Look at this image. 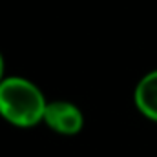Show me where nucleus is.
<instances>
[{"mask_svg": "<svg viewBox=\"0 0 157 157\" xmlns=\"http://www.w3.org/2000/svg\"><path fill=\"white\" fill-rule=\"evenodd\" d=\"M48 101L40 88L24 77H6L0 84V117L18 128L44 121Z\"/></svg>", "mask_w": 157, "mask_h": 157, "instance_id": "nucleus-1", "label": "nucleus"}, {"mask_svg": "<svg viewBox=\"0 0 157 157\" xmlns=\"http://www.w3.org/2000/svg\"><path fill=\"white\" fill-rule=\"evenodd\" d=\"M42 122L60 135H77L84 126V115L70 101H51L46 106Z\"/></svg>", "mask_w": 157, "mask_h": 157, "instance_id": "nucleus-2", "label": "nucleus"}, {"mask_svg": "<svg viewBox=\"0 0 157 157\" xmlns=\"http://www.w3.org/2000/svg\"><path fill=\"white\" fill-rule=\"evenodd\" d=\"M133 102L144 117L157 122V70L146 73L137 82Z\"/></svg>", "mask_w": 157, "mask_h": 157, "instance_id": "nucleus-3", "label": "nucleus"}, {"mask_svg": "<svg viewBox=\"0 0 157 157\" xmlns=\"http://www.w3.org/2000/svg\"><path fill=\"white\" fill-rule=\"evenodd\" d=\"M6 64H4V57H2V53H0V84H2V80L6 78Z\"/></svg>", "mask_w": 157, "mask_h": 157, "instance_id": "nucleus-4", "label": "nucleus"}]
</instances>
